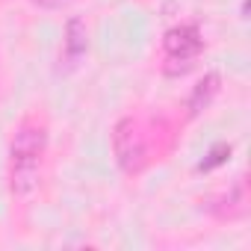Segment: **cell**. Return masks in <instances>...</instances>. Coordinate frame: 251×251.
<instances>
[{"label":"cell","instance_id":"obj_1","mask_svg":"<svg viewBox=\"0 0 251 251\" xmlns=\"http://www.w3.org/2000/svg\"><path fill=\"white\" fill-rule=\"evenodd\" d=\"M45 142H48V133L36 121H24L15 130V139L9 148V186L21 198H27L39 186V177H42L39 166H42Z\"/></svg>","mask_w":251,"mask_h":251},{"label":"cell","instance_id":"obj_2","mask_svg":"<svg viewBox=\"0 0 251 251\" xmlns=\"http://www.w3.org/2000/svg\"><path fill=\"white\" fill-rule=\"evenodd\" d=\"M112 154H115V163L121 172H139L142 169V160H145V142H142V133H139V124L124 115L115 121L112 127Z\"/></svg>","mask_w":251,"mask_h":251},{"label":"cell","instance_id":"obj_3","mask_svg":"<svg viewBox=\"0 0 251 251\" xmlns=\"http://www.w3.org/2000/svg\"><path fill=\"white\" fill-rule=\"evenodd\" d=\"M201 48H204V39H201V33H198L195 24L172 27V30L163 36V50H166L169 62H180V65L175 68V74H177V71H180V74L189 71V68H192V59L201 53Z\"/></svg>","mask_w":251,"mask_h":251},{"label":"cell","instance_id":"obj_4","mask_svg":"<svg viewBox=\"0 0 251 251\" xmlns=\"http://www.w3.org/2000/svg\"><path fill=\"white\" fill-rule=\"evenodd\" d=\"M62 48H65V59L68 62H74V59H80L86 53V48H89V30H86L83 18H68Z\"/></svg>","mask_w":251,"mask_h":251},{"label":"cell","instance_id":"obj_5","mask_svg":"<svg viewBox=\"0 0 251 251\" xmlns=\"http://www.w3.org/2000/svg\"><path fill=\"white\" fill-rule=\"evenodd\" d=\"M216 92H219V74H207L204 80H198V86L192 89V95H189V115H198L201 109H207L210 106V100L216 98Z\"/></svg>","mask_w":251,"mask_h":251},{"label":"cell","instance_id":"obj_6","mask_svg":"<svg viewBox=\"0 0 251 251\" xmlns=\"http://www.w3.org/2000/svg\"><path fill=\"white\" fill-rule=\"evenodd\" d=\"M210 210H213L219 219H236V216L245 210V186L236 183L233 189H227V195H222L216 204H210Z\"/></svg>","mask_w":251,"mask_h":251},{"label":"cell","instance_id":"obj_7","mask_svg":"<svg viewBox=\"0 0 251 251\" xmlns=\"http://www.w3.org/2000/svg\"><path fill=\"white\" fill-rule=\"evenodd\" d=\"M227 157H230V145H216V148L210 151V160H204V163H201L198 169H201V172H210V169L222 166V163H225Z\"/></svg>","mask_w":251,"mask_h":251},{"label":"cell","instance_id":"obj_8","mask_svg":"<svg viewBox=\"0 0 251 251\" xmlns=\"http://www.w3.org/2000/svg\"><path fill=\"white\" fill-rule=\"evenodd\" d=\"M33 6H39V9H59V6H65L68 0H30Z\"/></svg>","mask_w":251,"mask_h":251}]
</instances>
